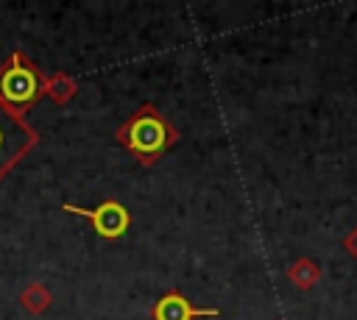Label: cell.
Masks as SVG:
<instances>
[{"mask_svg": "<svg viewBox=\"0 0 357 320\" xmlns=\"http://www.w3.org/2000/svg\"><path fill=\"white\" fill-rule=\"evenodd\" d=\"M117 139H120L142 164H151V161H156V159L178 139V131L159 114L156 106H142V109L117 131Z\"/></svg>", "mask_w": 357, "mask_h": 320, "instance_id": "6da1fadb", "label": "cell"}, {"mask_svg": "<svg viewBox=\"0 0 357 320\" xmlns=\"http://www.w3.org/2000/svg\"><path fill=\"white\" fill-rule=\"evenodd\" d=\"M45 92H47L45 75L25 53L17 50L0 64V100L14 114L22 117V111H28Z\"/></svg>", "mask_w": 357, "mask_h": 320, "instance_id": "7a4b0ae2", "label": "cell"}, {"mask_svg": "<svg viewBox=\"0 0 357 320\" xmlns=\"http://www.w3.org/2000/svg\"><path fill=\"white\" fill-rule=\"evenodd\" d=\"M39 142V134L0 100V178Z\"/></svg>", "mask_w": 357, "mask_h": 320, "instance_id": "3957f363", "label": "cell"}, {"mask_svg": "<svg viewBox=\"0 0 357 320\" xmlns=\"http://www.w3.org/2000/svg\"><path fill=\"white\" fill-rule=\"evenodd\" d=\"M64 211L86 217V220L92 223V228L98 231V237H100V239H120V237L128 231V223H131L128 209H126L120 200H112V198H109V200H103V203H98V206H92V209L64 206Z\"/></svg>", "mask_w": 357, "mask_h": 320, "instance_id": "277c9868", "label": "cell"}, {"mask_svg": "<svg viewBox=\"0 0 357 320\" xmlns=\"http://www.w3.org/2000/svg\"><path fill=\"white\" fill-rule=\"evenodd\" d=\"M153 320H195V317H218L220 312L218 309H201V306H192L181 292H165L153 309H151Z\"/></svg>", "mask_w": 357, "mask_h": 320, "instance_id": "5b68a950", "label": "cell"}, {"mask_svg": "<svg viewBox=\"0 0 357 320\" xmlns=\"http://www.w3.org/2000/svg\"><path fill=\"white\" fill-rule=\"evenodd\" d=\"M290 281L293 284H298V287H312L315 281H318V275H321V270H318V264L315 262H310V259H301V262H296L293 267H290Z\"/></svg>", "mask_w": 357, "mask_h": 320, "instance_id": "8992f818", "label": "cell"}, {"mask_svg": "<svg viewBox=\"0 0 357 320\" xmlns=\"http://www.w3.org/2000/svg\"><path fill=\"white\" fill-rule=\"evenodd\" d=\"M343 245H346V250H349V253L357 259V228H354V231L346 237V242H343Z\"/></svg>", "mask_w": 357, "mask_h": 320, "instance_id": "52a82bcc", "label": "cell"}]
</instances>
